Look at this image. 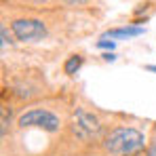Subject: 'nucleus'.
Segmentation results:
<instances>
[{"mask_svg": "<svg viewBox=\"0 0 156 156\" xmlns=\"http://www.w3.org/2000/svg\"><path fill=\"white\" fill-rule=\"evenodd\" d=\"M6 125H9V118H6V108H2V135H6Z\"/></svg>", "mask_w": 156, "mask_h": 156, "instance_id": "obj_9", "label": "nucleus"}, {"mask_svg": "<svg viewBox=\"0 0 156 156\" xmlns=\"http://www.w3.org/2000/svg\"><path fill=\"white\" fill-rule=\"evenodd\" d=\"M17 125L21 129H27V127H36V129L49 131V133H55L59 131V118L49 112V110H42V108H34V110H27L19 116Z\"/></svg>", "mask_w": 156, "mask_h": 156, "instance_id": "obj_2", "label": "nucleus"}, {"mask_svg": "<svg viewBox=\"0 0 156 156\" xmlns=\"http://www.w3.org/2000/svg\"><path fill=\"white\" fill-rule=\"evenodd\" d=\"M99 131H101L99 120L91 112L78 108L76 114H74V133H76L80 139H91V137L99 135Z\"/></svg>", "mask_w": 156, "mask_h": 156, "instance_id": "obj_4", "label": "nucleus"}, {"mask_svg": "<svg viewBox=\"0 0 156 156\" xmlns=\"http://www.w3.org/2000/svg\"><path fill=\"white\" fill-rule=\"evenodd\" d=\"M68 2H70V4H84L87 0H68Z\"/></svg>", "mask_w": 156, "mask_h": 156, "instance_id": "obj_12", "label": "nucleus"}, {"mask_svg": "<svg viewBox=\"0 0 156 156\" xmlns=\"http://www.w3.org/2000/svg\"><path fill=\"white\" fill-rule=\"evenodd\" d=\"M146 156H156V144L150 146V150H148V154H146Z\"/></svg>", "mask_w": 156, "mask_h": 156, "instance_id": "obj_11", "label": "nucleus"}, {"mask_svg": "<svg viewBox=\"0 0 156 156\" xmlns=\"http://www.w3.org/2000/svg\"><path fill=\"white\" fill-rule=\"evenodd\" d=\"M11 30L17 40H40L47 34V27L40 19H15L11 23Z\"/></svg>", "mask_w": 156, "mask_h": 156, "instance_id": "obj_3", "label": "nucleus"}, {"mask_svg": "<svg viewBox=\"0 0 156 156\" xmlns=\"http://www.w3.org/2000/svg\"><path fill=\"white\" fill-rule=\"evenodd\" d=\"M146 70H150V72H154V74H156V66H148Z\"/></svg>", "mask_w": 156, "mask_h": 156, "instance_id": "obj_13", "label": "nucleus"}, {"mask_svg": "<svg viewBox=\"0 0 156 156\" xmlns=\"http://www.w3.org/2000/svg\"><path fill=\"white\" fill-rule=\"evenodd\" d=\"M104 146L112 156H135L144 150V135L137 129L120 127L105 137Z\"/></svg>", "mask_w": 156, "mask_h": 156, "instance_id": "obj_1", "label": "nucleus"}, {"mask_svg": "<svg viewBox=\"0 0 156 156\" xmlns=\"http://www.w3.org/2000/svg\"><path fill=\"white\" fill-rule=\"evenodd\" d=\"M80 66H82V57H80V55H72V57H68L63 70H66V74L72 76V74H76L78 70H80Z\"/></svg>", "mask_w": 156, "mask_h": 156, "instance_id": "obj_6", "label": "nucleus"}, {"mask_svg": "<svg viewBox=\"0 0 156 156\" xmlns=\"http://www.w3.org/2000/svg\"><path fill=\"white\" fill-rule=\"evenodd\" d=\"M97 47H101V49H110V51H112V49L116 47V42H114V40H104V38H101V40L97 42Z\"/></svg>", "mask_w": 156, "mask_h": 156, "instance_id": "obj_7", "label": "nucleus"}, {"mask_svg": "<svg viewBox=\"0 0 156 156\" xmlns=\"http://www.w3.org/2000/svg\"><path fill=\"white\" fill-rule=\"evenodd\" d=\"M104 59H105V61H114V59H116V55H114V53H105Z\"/></svg>", "mask_w": 156, "mask_h": 156, "instance_id": "obj_10", "label": "nucleus"}, {"mask_svg": "<svg viewBox=\"0 0 156 156\" xmlns=\"http://www.w3.org/2000/svg\"><path fill=\"white\" fill-rule=\"evenodd\" d=\"M146 30L139 26H125V27H116V30H110L104 34V40H114V38H133V36H141Z\"/></svg>", "mask_w": 156, "mask_h": 156, "instance_id": "obj_5", "label": "nucleus"}, {"mask_svg": "<svg viewBox=\"0 0 156 156\" xmlns=\"http://www.w3.org/2000/svg\"><path fill=\"white\" fill-rule=\"evenodd\" d=\"M0 34H2V49H4V47H6V44L11 42V38L6 36V26H2V27H0Z\"/></svg>", "mask_w": 156, "mask_h": 156, "instance_id": "obj_8", "label": "nucleus"}]
</instances>
